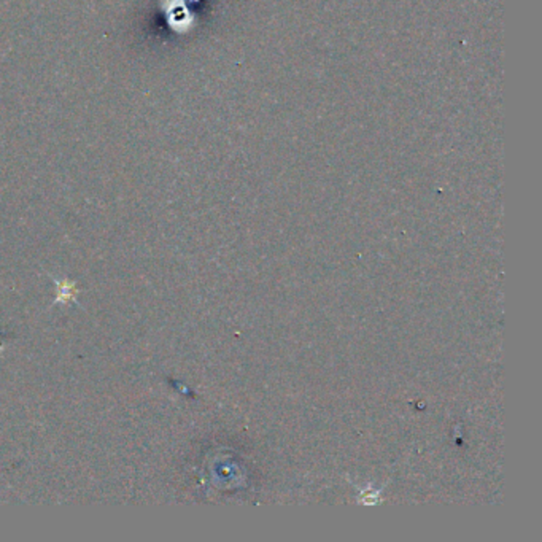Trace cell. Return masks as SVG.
<instances>
[{"instance_id":"1","label":"cell","mask_w":542,"mask_h":542,"mask_svg":"<svg viewBox=\"0 0 542 542\" xmlns=\"http://www.w3.org/2000/svg\"><path fill=\"white\" fill-rule=\"evenodd\" d=\"M58 285V296H56V304L59 302H69V301H75L77 297V286H75L73 281L70 280H54Z\"/></svg>"}]
</instances>
